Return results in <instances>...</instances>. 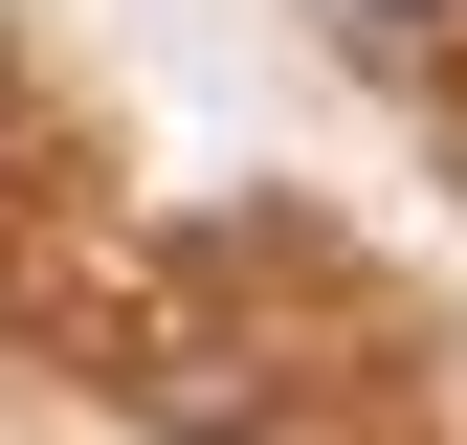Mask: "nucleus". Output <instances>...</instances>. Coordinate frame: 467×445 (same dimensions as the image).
Returning a JSON list of instances; mask_svg holds the SVG:
<instances>
[{
	"label": "nucleus",
	"mask_w": 467,
	"mask_h": 445,
	"mask_svg": "<svg viewBox=\"0 0 467 445\" xmlns=\"http://www.w3.org/2000/svg\"><path fill=\"white\" fill-rule=\"evenodd\" d=\"M379 23H445V0H379Z\"/></svg>",
	"instance_id": "f257e3e1"
}]
</instances>
